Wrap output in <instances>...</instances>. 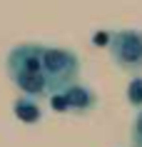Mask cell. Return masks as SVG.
<instances>
[{
    "instance_id": "1",
    "label": "cell",
    "mask_w": 142,
    "mask_h": 147,
    "mask_svg": "<svg viewBox=\"0 0 142 147\" xmlns=\"http://www.w3.org/2000/svg\"><path fill=\"white\" fill-rule=\"evenodd\" d=\"M40 50L42 45L38 42H20V45L10 47L8 57H5V70L13 85L23 95H30L35 100L47 97V82L42 75V60H40Z\"/></svg>"
},
{
    "instance_id": "2",
    "label": "cell",
    "mask_w": 142,
    "mask_h": 147,
    "mask_svg": "<svg viewBox=\"0 0 142 147\" xmlns=\"http://www.w3.org/2000/svg\"><path fill=\"white\" fill-rule=\"evenodd\" d=\"M40 60H42V75H45V82H47V95L60 92L67 85L77 82L80 57L72 50L57 47V45H42Z\"/></svg>"
},
{
    "instance_id": "3",
    "label": "cell",
    "mask_w": 142,
    "mask_h": 147,
    "mask_svg": "<svg viewBox=\"0 0 142 147\" xmlns=\"http://www.w3.org/2000/svg\"><path fill=\"white\" fill-rule=\"evenodd\" d=\"M107 53L122 72L140 75L142 72V30L122 28L107 35Z\"/></svg>"
},
{
    "instance_id": "4",
    "label": "cell",
    "mask_w": 142,
    "mask_h": 147,
    "mask_svg": "<svg viewBox=\"0 0 142 147\" xmlns=\"http://www.w3.org/2000/svg\"><path fill=\"white\" fill-rule=\"evenodd\" d=\"M50 105L55 112H75V115H87L97 107V95L92 87L72 82L60 92H50Z\"/></svg>"
},
{
    "instance_id": "5",
    "label": "cell",
    "mask_w": 142,
    "mask_h": 147,
    "mask_svg": "<svg viewBox=\"0 0 142 147\" xmlns=\"http://www.w3.org/2000/svg\"><path fill=\"white\" fill-rule=\"evenodd\" d=\"M13 112L20 122H28V125H35L42 117V110H40L38 100L30 97V95H23V97H17L15 105H13Z\"/></svg>"
},
{
    "instance_id": "6",
    "label": "cell",
    "mask_w": 142,
    "mask_h": 147,
    "mask_svg": "<svg viewBox=\"0 0 142 147\" xmlns=\"http://www.w3.org/2000/svg\"><path fill=\"white\" fill-rule=\"evenodd\" d=\"M127 102L135 105V107H142V78L135 75L127 85Z\"/></svg>"
},
{
    "instance_id": "7",
    "label": "cell",
    "mask_w": 142,
    "mask_h": 147,
    "mask_svg": "<svg viewBox=\"0 0 142 147\" xmlns=\"http://www.w3.org/2000/svg\"><path fill=\"white\" fill-rule=\"evenodd\" d=\"M132 147H142V107L132 122Z\"/></svg>"
}]
</instances>
